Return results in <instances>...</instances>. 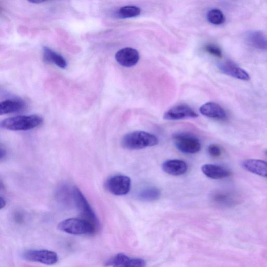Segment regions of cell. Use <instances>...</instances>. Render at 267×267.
<instances>
[{"mask_svg": "<svg viewBox=\"0 0 267 267\" xmlns=\"http://www.w3.org/2000/svg\"><path fill=\"white\" fill-rule=\"evenodd\" d=\"M25 107V103L19 100L9 99L1 101L0 115L20 112Z\"/></svg>", "mask_w": 267, "mask_h": 267, "instance_id": "obj_16", "label": "cell"}, {"mask_svg": "<svg viewBox=\"0 0 267 267\" xmlns=\"http://www.w3.org/2000/svg\"><path fill=\"white\" fill-rule=\"evenodd\" d=\"M219 70L228 76L242 80H249V74L232 61H226L218 64Z\"/></svg>", "mask_w": 267, "mask_h": 267, "instance_id": "obj_11", "label": "cell"}, {"mask_svg": "<svg viewBox=\"0 0 267 267\" xmlns=\"http://www.w3.org/2000/svg\"><path fill=\"white\" fill-rule=\"evenodd\" d=\"M106 266L115 267H144L146 266L144 259L131 258L123 253L116 255L109 259Z\"/></svg>", "mask_w": 267, "mask_h": 267, "instance_id": "obj_8", "label": "cell"}, {"mask_svg": "<svg viewBox=\"0 0 267 267\" xmlns=\"http://www.w3.org/2000/svg\"><path fill=\"white\" fill-rule=\"evenodd\" d=\"M205 50L207 53H209L212 56L219 58L222 57V53L221 49L218 46L214 45V44H207V45L205 47Z\"/></svg>", "mask_w": 267, "mask_h": 267, "instance_id": "obj_22", "label": "cell"}, {"mask_svg": "<svg viewBox=\"0 0 267 267\" xmlns=\"http://www.w3.org/2000/svg\"><path fill=\"white\" fill-rule=\"evenodd\" d=\"M58 230L72 235H90L97 230V228L91 222L84 219L70 218L58 224Z\"/></svg>", "mask_w": 267, "mask_h": 267, "instance_id": "obj_3", "label": "cell"}, {"mask_svg": "<svg viewBox=\"0 0 267 267\" xmlns=\"http://www.w3.org/2000/svg\"><path fill=\"white\" fill-rule=\"evenodd\" d=\"M43 123V118L38 115H19L3 120L0 127L13 131H25L39 127Z\"/></svg>", "mask_w": 267, "mask_h": 267, "instance_id": "obj_2", "label": "cell"}, {"mask_svg": "<svg viewBox=\"0 0 267 267\" xmlns=\"http://www.w3.org/2000/svg\"><path fill=\"white\" fill-rule=\"evenodd\" d=\"M43 57L44 61L46 62L55 64L60 68L64 69L68 65L62 56L47 47L43 48Z\"/></svg>", "mask_w": 267, "mask_h": 267, "instance_id": "obj_17", "label": "cell"}, {"mask_svg": "<svg viewBox=\"0 0 267 267\" xmlns=\"http://www.w3.org/2000/svg\"><path fill=\"white\" fill-rule=\"evenodd\" d=\"M162 168L169 174L179 176L187 172L188 166L186 162L181 160H169L163 163Z\"/></svg>", "mask_w": 267, "mask_h": 267, "instance_id": "obj_13", "label": "cell"}, {"mask_svg": "<svg viewBox=\"0 0 267 267\" xmlns=\"http://www.w3.org/2000/svg\"><path fill=\"white\" fill-rule=\"evenodd\" d=\"M106 185L110 193L115 196H124L130 192L132 182L129 176L116 175L110 177Z\"/></svg>", "mask_w": 267, "mask_h": 267, "instance_id": "obj_6", "label": "cell"}, {"mask_svg": "<svg viewBox=\"0 0 267 267\" xmlns=\"http://www.w3.org/2000/svg\"><path fill=\"white\" fill-rule=\"evenodd\" d=\"M247 40L252 46L261 50H266L267 41L265 35L261 31H251L247 35Z\"/></svg>", "mask_w": 267, "mask_h": 267, "instance_id": "obj_18", "label": "cell"}, {"mask_svg": "<svg viewBox=\"0 0 267 267\" xmlns=\"http://www.w3.org/2000/svg\"><path fill=\"white\" fill-rule=\"evenodd\" d=\"M172 138L177 149L183 153L194 154L201 149L199 140L191 134L185 132L175 133Z\"/></svg>", "mask_w": 267, "mask_h": 267, "instance_id": "obj_4", "label": "cell"}, {"mask_svg": "<svg viewBox=\"0 0 267 267\" xmlns=\"http://www.w3.org/2000/svg\"><path fill=\"white\" fill-rule=\"evenodd\" d=\"M200 113L208 117L215 118L220 120H225L228 117V115L225 110L214 102H207L199 109Z\"/></svg>", "mask_w": 267, "mask_h": 267, "instance_id": "obj_12", "label": "cell"}, {"mask_svg": "<svg viewBox=\"0 0 267 267\" xmlns=\"http://www.w3.org/2000/svg\"><path fill=\"white\" fill-rule=\"evenodd\" d=\"M72 196L74 201L84 219L91 222L97 229H99V220L80 190L77 188H74L72 191Z\"/></svg>", "mask_w": 267, "mask_h": 267, "instance_id": "obj_5", "label": "cell"}, {"mask_svg": "<svg viewBox=\"0 0 267 267\" xmlns=\"http://www.w3.org/2000/svg\"><path fill=\"white\" fill-rule=\"evenodd\" d=\"M49 1V0H28L29 2L33 4H40Z\"/></svg>", "mask_w": 267, "mask_h": 267, "instance_id": "obj_25", "label": "cell"}, {"mask_svg": "<svg viewBox=\"0 0 267 267\" xmlns=\"http://www.w3.org/2000/svg\"><path fill=\"white\" fill-rule=\"evenodd\" d=\"M115 57L116 61L121 65L130 68L138 63L140 56L137 50L125 48L117 51Z\"/></svg>", "mask_w": 267, "mask_h": 267, "instance_id": "obj_10", "label": "cell"}, {"mask_svg": "<svg viewBox=\"0 0 267 267\" xmlns=\"http://www.w3.org/2000/svg\"><path fill=\"white\" fill-rule=\"evenodd\" d=\"M242 167L248 172L260 175L267 177V165L265 161L258 159H248L242 162Z\"/></svg>", "mask_w": 267, "mask_h": 267, "instance_id": "obj_14", "label": "cell"}, {"mask_svg": "<svg viewBox=\"0 0 267 267\" xmlns=\"http://www.w3.org/2000/svg\"><path fill=\"white\" fill-rule=\"evenodd\" d=\"M3 185L2 183L0 182V190H1V189H3Z\"/></svg>", "mask_w": 267, "mask_h": 267, "instance_id": "obj_28", "label": "cell"}, {"mask_svg": "<svg viewBox=\"0 0 267 267\" xmlns=\"http://www.w3.org/2000/svg\"><path fill=\"white\" fill-rule=\"evenodd\" d=\"M158 139L152 134L136 131L125 135L121 140V146L129 150H139L158 145Z\"/></svg>", "mask_w": 267, "mask_h": 267, "instance_id": "obj_1", "label": "cell"}, {"mask_svg": "<svg viewBox=\"0 0 267 267\" xmlns=\"http://www.w3.org/2000/svg\"><path fill=\"white\" fill-rule=\"evenodd\" d=\"M202 172L208 177L212 179H224L230 175L227 169L218 165L207 164L202 167Z\"/></svg>", "mask_w": 267, "mask_h": 267, "instance_id": "obj_15", "label": "cell"}, {"mask_svg": "<svg viewBox=\"0 0 267 267\" xmlns=\"http://www.w3.org/2000/svg\"><path fill=\"white\" fill-rule=\"evenodd\" d=\"M161 196V191L157 188L151 187L146 188L141 191L138 194V198L143 202H151L157 200Z\"/></svg>", "mask_w": 267, "mask_h": 267, "instance_id": "obj_19", "label": "cell"}, {"mask_svg": "<svg viewBox=\"0 0 267 267\" xmlns=\"http://www.w3.org/2000/svg\"><path fill=\"white\" fill-rule=\"evenodd\" d=\"M5 200L2 197H0V210L3 209L6 206Z\"/></svg>", "mask_w": 267, "mask_h": 267, "instance_id": "obj_26", "label": "cell"}, {"mask_svg": "<svg viewBox=\"0 0 267 267\" xmlns=\"http://www.w3.org/2000/svg\"><path fill=\"white\" fill-rule=\"evenodd\" d=\"M197 117L198 114L193 110L185 105H178L171 108L164 115L165 119L167 120H179Z\"/></svg>", "mask_w": 267, "mask_h": 267, "instance_id": "obj_9", "label": "cell"}, {"mask_svg": "<svg viewBox=\"0 0 267 267\" xmlns=\"http://www.w3.org/2000/svg\"><path fill=\"white\" fill-rule=\"evenodd\" d=\"M225 194H218L215 195V201L219 202V203L226 204L228 205L229 203L230 204L232 203V200H231V198Z\"/></svg>", "mask_w": 267, "mask_h": 267, "instance_id": "obj_24", "label": "cell"}, {"mask_svg": "<svg viewBox=\"0 0 267 267\" xmlns=\"http://www.w3.org/2000/svg\"><path fill=\"white\" fill-rule=\"evenodd\" d=\"M5 154V152L0 148V159L2 158Z\"/></svg>", "mask_w": 267, "mask_h": 267, "instance_id": "obj_27", "label": "cell"}, {"mask_svg": "<svg viewBox=\"0 0 267 267\" xmlns=\"http://www.w3.org/2000/svg\"><path fill=\"white\" fill-rule=\"evenodd\" d=\"M208 152L213 157H218L221 154L220 148L215 144H211L208 147Z\"/></svg>", "mask_w": 267, "mask_h": 267, "instance_id": "obj_23", "label": "cell"}, {"mask_svg": "<svg viewBox=\"0 0 267 267\" xmlns=\"http://www.w3.org/2000/svg\"><path fill=\"white\" fill-rule=\"evenodd\" d=\"M207 19L210 23L216 25L223 24L226 20L223 13L216 9H211L208 12Z\"/></svg>", "mask_w": 267, "mask_h": 267, "instance_id": "obj_21", "label": "cell"}, {"mask_svg": "<svg viewBox=\"0 0 267 267\" xmlns=\"http://www.w3.org/2000/svg\"><path fill=\"white\" fill-rule=\"evenodd\" d=\"M23 257L26 261L53 265L57 263L58 257L55 252L47 249H30L24 252Z\"/></svg>", "mask_w": 267, "mask_h": 267, "instance_id": "obj_7", "label": "cell"}, {"mask_svg": "<svg viewBox=\"0 0 267 267\" xmlns=\"http://www.w3.org/2000/svg\"><path fill=\"white\" fill-rule=\"evenodd\" d=\"M140 12V9L137 6H126L118 10L117 16L122 19L135 18L139 16Z\"/></svg>", "mask_w": 267, "mask_h": 267, "instance_id": "obj_20", "label": "cell"}]
</instances>
